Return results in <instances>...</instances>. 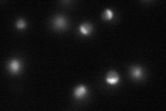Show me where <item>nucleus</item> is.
Returning <instances> with one entry per match:
<instances>
[{
  "instance_id": "f257e3e1",
  "label": "nucleus",
  "mask_w": 166,
  "mask_h": 111,
  "mask_svg": "<svg viewBox=\"0 0 166 111\" xmlns=\"http://www.w3.org/2000/svg\"><path fill=\"white\" fill-rule=\"evenodd\" d=\"M119 80V76L118 75V74L115 72H110L107 76L106 81L108 83L114 85L118 83V81Z\"/></svg>"
},
{
  "instance_id": "f03ea898",
  "label": "nucleus",
  "mask_w": 166,
  "mask_h": 111,
  "mask_svg": "<svg viewBox=\"0 0 166 111\" xmlns=\"http://www.w3.org/2000/svg\"><path fill=\"white\" fill-rule=\"evenodd\" d=\"M53 24L57 29H63L66 26V21L65 18L62 16H57L55 17Z\"/></svg>"
},
{
  "instance_id": "7ed1b4c3",
  "label": "nucleus",
  "mask_w": 166,
  "mask_h": 111,
  "mask_svg": "<svg viewBox=\"0 0 166 111\" xmlns=\"http://www.w3.org/2000/svg\"><path fill=\"white\" fill-rule=\"evenodd\" d=\"M87 93V89L85 86H80L75 90L74 91V95L75 97L77 99L82 98L83 97H85V95Z\"/></svg>"
},
{
  "instance_id": "20e7f679",
  "label": "nucleus",
  "mask_w": 166,
  "mask_h": 111,
  "mask_svg": "<svg viewBox=\"0 0 166 111\" xmlns=\"http://www.w3.org/2000/svg\"><path fill=\"white\" fill-rule=\"evenodd\" d=\"M131 75L134 78H141L143 76L141 68L139 67H132L131 69Z\"/></svg>"
},
{
  "instance_id": "39448f33",
  "label": "nucleus",
  "mask_w": 166,
  "mask_h": 111,
  "mask_svg": "<svg viewBox=\"0 0 166 111\" xmlns=\"http://www.w3.org/2000/svg\"><path fill=\"white\" fill-rule=\"evenodd\" d=\"M80 31L83 35H89L92 31V26L90 24H83L80 27Z\"/></svg>"
},
{
  "instance_id": "423d86ee",
  "label": "nucleus",
  "mask_w": 166,
  "mask_h": 111,
  "mask_svg": "<svg viewBox=\"0 0 166 111\" xmlns=\"http://www.w3.org/2000/svg\"><path fill=\"white\" fill-rule=\"evenodd\" d=\"M9 68L10 71H12L13 73L17 72L20 70V62L17 60H13L9 64Z\"/></svg>"
},
{
  "instance_id": "0eeeda50",
  "label": "nucleus",
  "mask_w": 166,
  "mask_h": 111,
  "mask_svg": "<svg viewBox=\"0 0 166 111\" xmlns=\"http://www.w3.org/2000/svg\"><path fill=\"white\" fill-rule=\"evenodd\" d=\"M103 17L105 20H111L113 17V13L111 10L107 9L105 12H104Z\"/></svg>"
},
{
  "instance_id": "6e6552de",
  "label": "nucleus",
  "mask_w": 166,
  "mask_h": 111,
  "mask_svg": "<svg viewBox=\"0 0 166 111\" xmlns=\"http://www.w3.org/2000/svg\"><path fill=\"white\" fill-rule=\"evenodd\" d=\"M16 26H17V29H23L25 27L26 24H25V21H24V20L20 19L17 22Z\"/></svg>"
}]
</instances>
